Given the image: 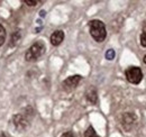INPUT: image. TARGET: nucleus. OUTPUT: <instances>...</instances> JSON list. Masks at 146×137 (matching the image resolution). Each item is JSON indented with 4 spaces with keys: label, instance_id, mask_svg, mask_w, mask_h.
Listing matches in <instances>:
<instances>
[{
    "label": "nucleus",
    "instance_id": "obj_16",
    "mask_svg": "<svg viewBox=\"0 0 146 137\" xmlns=\"http://www.w3.org/2000/svg\"><path fill=\"white\" fill-rule=\"evenodd\" d=\"M0 137H11V136L8 135L7 133H1V134H0Z\"/></svg>",
    "mask_w": 146,
    "mask_h": 137
},
{
    "label": "nucleus",
    "instance_id": "obj_8",
    "mask_svg": "<svg viewBox=\"0 0 146 137\" xmlns=\"http://www.w3.org/2000/svg\"><path fill=\"white\" fill-rule=\"evenodd\" d=\"M86 98L91 104H97L98 102V93L97 90L94 88H90L87 92H86Z\"/></svg>",
    "mask_w": 146,
    "mask_h": 137
},
{
    "label": "nucleus",
    "instance_id": "obj_1",
    "mask_svg": "<svg viewBox=\"0 0 146 137\" xmlns=\"http://www.w3.org/2000/svg\"><path fill=\"white\" fill-rule=\"evenodd\" d=\"M33 115H34V111L31 107H27L25 109V112H23V114L14 115L11 118V122H13L14 127L16 128V130L25 132L31 125V118L33 117Z\"/></svg>",
    "mask_w": 146,
    "mask_h": 137
},
{
    "label": "nucleus",
    "instance_id": "obj_11",
    "mask_svg": "<svg viewBox=\"0 0 146 137\" xmlns=\"http://www.w3.org/2000/svg\"><path fill=\"white\" fill-rule=\"evenodd\" d=\"M5 41H6V29L2 25H0V46L3 45Z\"/></svg>",
    "mask_w": 146,
    "mask_h": 137
},
{
    "label": "nucleus",
    "instance_id": "obj_12",
    "mask_svg": "<svg viewBox=\"0 0 146 137\" xmlns=\"http://www.w3.org/2000/svg\"><path fill=\"white\" fill-rule=\"evenodd\" d=\"M141 45L143 47H146V26L143 28V32L141 34Z\"/></svg>",
    "mask_w": 146,
    "mask_h": 137
},
{
    "label": "nucleus",
    "instance_id": "obj_4",
    "mask_svg": "<svg viewBox=\"0 0 146 137\" xmlns=\"http://www.w3.org/2000/svg\"><path fill=\"white\" fill-rule=\"evenodd\" d=\"M125 75H126V79L133 84L141 83L143 80V76H144L142 68H138V67H129L125 71Z\"/></svg>",
    "mask_w": 146,
    "mask_h": 137
},
{
    "label": "nucleus",
    "instance_id": "obj_10",
    "mask_svg": "<svg viewBox=\"0 0 146 137\" xmlns=\"http://www.w3.org/2000/svg\"><path fill=\"white\" fill-rule=\"evenodd\" d=\"M84 137H100L94 130V128L92 126H89L88 129L84 132Z\"/></svg>",
    "mask_w": 146,
    "mask_h": 137
},
{
    "label": "nucleus",
    "instance_id": "obj_9",
    "mask_svg": "<svg viewBox=\"0 0 146 137\" xmlns=\"http://www.w3.org/2000/svg\"><path fill=\"white\" fill-rule=\"evenodd\" d=\"M20 39V31H16L11 34L10 37V46H15Z\"/></svg>",
    "mask_w": 146,
    "mask_h": 137
},
{
    "label": "nucleus",
    "instance_id": "obj_14",
    "mask_svg": "<svg viewBox=\"0 0 146 137\" xmlns=\"http://www.w3.org/2000/svg\"><path fill=\"white\" fill-rule=\"evenodd\" d=\"M23 2H25L26 5H28L31 7H34V6H36L37 3H38L37 0H23Z\"/></svg>",
    "mask_w": 146,
    "mask_h": 137
},
{
    "label": "nucleus",
    "instance_id": "obj_17",
    "mask_svg": "<svg viewBox=\"0 0 146 137\" xmlns=\"http://www.w3.org/2000/svg\"><path fill=\"white\" fill-rule=\"evenodd\" d=\"M40 16H42V17H44V16H45V11H44V10H42V11H40Z\"/></svg>",
    "mask_w": 146,
    "mask_h": 137
},
{
    "label": "nucleus",
    "instance_id": "obj_5",
    "mask_svg": "<svg viewBox=\"0 0 146 137\" xmlns=\"http://www.w3.org/2000/svg\"><path fill=\"white\" fill-rule=\"evenodd\" d=\"M82 80V76L79 75V74H75V75H71L69 78H66L63 82H62V88L64 91H72L74 90L78 84L80 83V81Z\"/></svg>",
    "mask_w": 146,
    "mask_h": 137
},
{
    "label": "nucleus",
    "instance_id": "obj_3",
    "mask_svg": "<svg viewBox=\"0 0 146 137\" xmlns=\"http://www.w3.org/2000/svg\"><path fill=\"white\" fill-rule=\"evenodd\" d=\"M45 44L43 42H36L34 43L25 54V59L27 62H34V61H37L39 57H42L45 53Z\"/></svg>",
    "mask_w": 146,
    "mask_h": 137
},
{
    "label": "nucleus",
    "instance_id": "obj_18",
    "mask_svg": "<svg viewBox=\"0 0 146 137\" xmlns=\"http://www.w3.org/2000/svg\"><path fill=\"white\" fill-rule=\"evenodd\" d=\"M144 63H145V64H146V55H145V56H144Z\"/></svg>",
    "mask_w": 146,
    "mask_h": 137
},
{
    "label": "nucleus",
    "instance_id": "obj_13",
    "mask_svg": "<svg viewBox=\"0 0 146 137\" xmlns=\"http://www.w3.org/2000/svg\"><path fill=\"white\" fill-rule=\"evenodd\" d=\"M105 56H106V59H107V60L111 61V60H113V59H115V56H116V52L110 49V50H108V51L106 52Z\"/></svg>",
    "mask_w": 146,
    "mask_h": 137
},
{
    "label": "nucleus",
    "instance_id": "obj_15",
    "mask_svg": "<svg viewBox=\"0 0 146 137\" xmlns=\"http://www.w3.org/2000/svg\"><path fill=\"white\" fill-rule=\"evenodd\" d=\"M61 137H76L74 134H73L72 132H65V133H63Z\"/></svg>",
    "mask_w": 146,
    "mask_h": 137
},
{
    "label": "nucleus",
    "instance_id": "obj_2",
    "mask_svg": "<svg viewBox=\"0 0 146 137\" xmlns=\"http://www.w3.org/2000/svg\"><path fill=\"white\" fill-rule=\"evenodd\" d=\"M89 28H90V35L96 42L101 43L106 39V37H107L106 25L101 20H99V19L91 20L89 23Z\"/></svg>",
    "mask_w": 146,
    "mask_h": 137
},
{
    "label": "nucleus",
    "instance_id": "obj_6",
    "mask_svg": "<svg viewBox=\"0 0 146 137\" xmlns=\"http://www.w3.org/2000/svg\"><path fill=\"white\" fill-rule=\"evenodd\" d=\"M137 121V116L134 112H126L121 117V126L126 132H130Z\"/></svg>",
    "mask_w": 146,
    "mask_h": 137
},
{
    "label": "nucleus",
    "instance_id": "obj_7",
    "mask_svg": "<svg viewBox=\"0 0 146 137\" xmlns=\"http://www.w3.org/2000/svg\"><path fill=\"white\" fill-rule=\"evenodd\" d=\"M64 39V32L63 31H55L53 34L50 37V42L53 46H58Z\"/></svg>",
    "mask_w": 146,
    "mask_h": 137
}]
</instances>
